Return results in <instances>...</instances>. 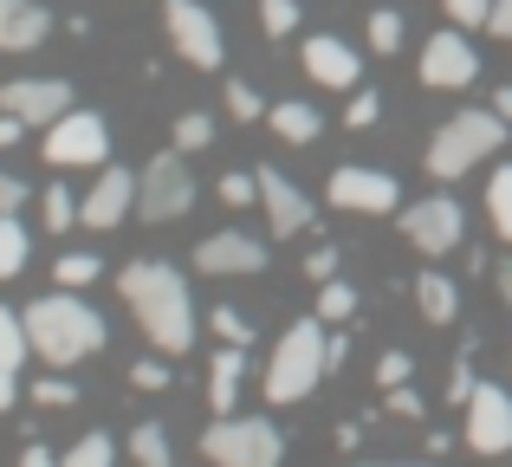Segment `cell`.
I'll return each mask as SVG.
<instances>
[{
    "instance_id": "obj_1",
    "label": "cell",
    "mask_w": 512,
    "mask_h": 467,
    "mask_svg": "<svg viewBox=\"0 0 512 467\" xmlns=\"http://www.w3.org/2000/svg\"><path fill=\"white\" fill-rule=\"evenodd\" d=\"M117 292H124V305L137 312L143 338H150L156 351L182 357L188 344H195V299H188V279L175 273V266L130 260L124 273H117Z\"/></svg>"
},
{
    "instance_id": "obj_2",
    "label": "cell",
    "mask_w": 512,
    "mask_h": 467,
    "mask_svg": "<svg viewBox=\"0 0 512 467\" xmlns=\"http://www.w3.org/2000/svg\"><path fill=\"white\" fill-rule=\"evenodd\" d=\"M26 325V344H33V357H46V364H78V357L104 351V318L91 312L85 299H78L72 286H52L46 299H33L20 312Z\"/></svg>"
},
{
    "instance_id": "obj_3",
    "label": "cell",
    "mask_w": 512,
    "mask_h": 467,
    "mask_svg": "<svg viewBox=\"0 0 512 467\" xmlns=\"http://www.w3.org/2000/svg\"><path fill=\"white\" fill-rule=\"evenodd\" d=\"M325 344H331L325 318H299V325L279 331L273 357H266V403H299V396H312L318 377L331 370Z\"/></svg>"
},
{
    "instance_id": "obj_4",
    "label": "cell",
    "mask_w": 512,
    "mask_h": 467,
    "mask_svg": "<svg viewBox=\"0 0 512 467\" xmlns=\"http://www.w3.org/2000/svg\"><path fill=\"white\" fill-rule=\"evenodd\" d=\"M506 143V117L500 111H454L448 124L428 137V176H441V182H454V176H467L474 163H487L493 150Z\"/></svg>"
},
{
    "instance_id": "obj_5",
    "label": "cell",
    "mask_w": 512,
    "mask_h": 467,
    "mask_svg": "<svg viewBox=\"0 0 512 467\" xmlns=\"http://www.w3.org/2000/svg\"><path fill=\"white\" fill-rule=\"evenodd\" d=\"M201 455L214 467H279L286 461V435L260 416H221L201 435Z\"/></svg>"
},
{
    "instance_id": "obj_6",
    "label": "cell",
    "mask_w": 512,
    "mask_h": 467,
    "mask_svg": "<svg viewBox=\"0 0 512 467\" xmlns=\"http://www.w3.org/2000/svg\"><path fill=\"white\" fill-rule=\"evenodd\" d=\"M163 33H169V46L182 52L195 72H214V65L227 59V33H221V20H214L201 0H163Z\"/></svg>"
},
{
    "instance_id": "obj_7",
    "label": "cell",
    "mask_w": 512,
    "mask_h": 467,
    "mask_svg": "<svg viewBox=\"0 0 512 467\" xmlns=\"http://www.w3.org/2000/svg\"><path fill=\"white\" fill-rule=\"evenodd\" d=\"M195 208V176H188L182 150L150 156V169L137 176V215L143 221H182Z\"/></svg>"
},
{
    "instance_id": "obj_8",
    "label": "cell",
    "mask_w": 512,
    "mask_h": 467,
    "mask_svg": "<svg viewBox=\"0 0 512 467\" xmlns=\"http://www.w3.org/2000/svg\"><path fill=\"white\" fill-rule=\"evenodd\" d=\"M111 156V137H104V117L91 111H65L59 124H46V163L52 169H91Z\"/></svg>"
},
{
    "instance_id": "obj_9",
    "label": "cell",
    "mask_w": 512,
    "mask_h": 467,
    "mask_svg": "<svg viewBox=\"0 0 512 467\" xmlns=\"http://www.w3.org/2000/svg\"><path fill=\"white\" fill-rule=\"evenodd\" d=\"M396 215H402V234H409L415 253H454L467 234V215L454 195H422L415 208H396Z\"/></svg>"
},
{
    "instance_id": "obj_10",
    "label": "cell",
    "mask_w": 512,
    "mask_h": 467,
    "mask_svg": "<svg viewBox=\"0 0 512 467\" xmlns=\"http://www.w3.org/2000/svg\"><path fill=\"white\" fill-rule=\"evenodd\" d=\"M461 435H467L474 455H512V396L500 390V383H474Z\"/></svg>"
},
{
    "instance_id": "obj_11",
    "label": "cell",
    "mask_w": 512,
    "mask_h": 467,
    "mask_svg": "<svg viewBox=\"0 0 512 467\" xmlns=\"http://www.w3.org/2000/svg\"><path fill=\"white\" fill-rule=\"evenodd\" d=\"M331 208H350V215H396L402 208V189H396V176H383V169H357V163H344L338 176H331Z\"/></svg>"
},
{
    "instance_id": "obj_12",
    "label": "cell",
    "mask_w": 512,
    "mask_h": 467,
    "mask_svg": "<svg viewBox=\"0 0 512 467\" xmlns=\"http://www.w3.org/2000/svg\"><path fill=\"white\" fill-rule=\"evenodd\" d=\"M474 72H480V52L467 33L422 39V85L428 91H461V85H474Z\"/></svg>"
},
{
    "instance_id": "obj_13",
    "label": "cell",
    "mask_w": 512,
    "mask_h": 467,
    "mask_svg": "<svg viewBox=\"0 0 512 467\" xmlns=\"http://www.w3.org/2000/svg\"><path fill=\"white\" fill-rule=\"evenodd\" d=\"M0 111H13L20 124H59L72 111V85L65 78H7L0 85Z\"/></svg>"
},
{
    "instance_id": "obj_14",
    "label": "cell",
    "mask_w": 512,
    "mask_h": 467,
    "mask_svg": "<svg viewBox=\"0 0 512 467\" xmlns=\"http://www.w3.org/2000/svg\"><path fill=\"white\" fill-rule=\"evenodd\" d=\"M260 208H266V234H279V240H292V234H305L312 228V195L299 189V182H286L279 169H260Z\"/></svg>"
},
{
    "instance_id": "obj_15",
    "label": "cell",
    "mask_w": 512,
    "mask_h": 467,
    "mask_svg": "<svg viewBox=\"0 0 512 467\" xmlns=\"http://www.w3.org/2000/svg\"><path fill=\"white\" fill-rule=\"evenodd\" d=\"M195 266L201 273H214V279H234V273H260L266 266V247L253 234H240V228H221V234H208L195 247Z\"/></svg>"
},
{
    "instance_id": "obj_16",
    "label": "cell",
    "mask_w": 512,
    "mask_h": 467,
    "mask_svg": "<svg viewBox=\"0 0 512 467\" xmlns=\"http://www.w3.org/2000/svg\"><path fill=\"white\" fill-rule=\"evenodd\" d=\"M124 215H137V176H130V169H104L98 189L78 202V221H85V228H117Z\"/></svg>"
},
{
    "instance_id": "obj_17",
    "label": "cell",
    "mask_w": 512,
    "mask_h": 467,
    "mask_svg": "<svg viewBox=\"0 0 512 467\" xmlns=\"http://www.w3.org/2000/svg\"><path fill=\"white\" fill-rule=\"evenodd\" d=\"M305 72H312L318 85H331V91H350L357 72H363V59L344 46L338 33H312V39H305Z\"/></svg>"
},
{
    "instance_id": "obj_18",
    "label": "cell",
    "mask_w": 512,
    "mask_h": 467,
    "mask_svg": "<svg viewBox=\"0 0 512 467\" xmlns=\"http://www.w3.org/2000/svg\"><path fill=\"white\" fill-rule=\"evenodd\" d=\"M240 377H247V344H221L214 364H208V403H214V416H234Z\"/></svg>"
},
{
    "instance_id": "obj_19",
    "label": "cell",
    "mask_w": 512,
    "mask_h": 467,
    "mask_svg": "<svg viewBox=\"0 0 512 467\" xmlns=\"http://www.w3.org/2000/svg\"><path fill=\"white\" fill-rule=\"evenodd\" d=\"M26 325L13 312H0V416L13 409V396H20V364H26Z\"/></svg>"
},
{
    "instance_id": "obj_20",
    "label": "cell",
    "mask_w": 512,
    "mask_h": 467,
    "mask_svg": "<svg viewBox=\"0 0 512 467\" xmlns=\"http://www.w3.org/2000/svg\"><path fill=\"white\" fill-rule=\"evenodd\" d=\"M46 33H52V13L39 7V0H20V7L0 20V52H33Z\"/></svg>"
},
{
    "instance_id": "obj_21",
    "label": "cell",
    "mask_w": 512,
    "mask_h": 467,
    "mask_svg": "<svg viewBox=\"0 0 512 467\" xmlns=\"http://www.w3.org/2000/svg\"><path fill=\"white\" fill-rule=\"evenodd\" d=\"M266 117H273V130H279V137H286V143H318V137H325V117H318V104L279 98V104H273V111H266Z\"/></svg>"
},
{
    "instance_id": "obj_22",
    "label": "cell",
    "mask_w": 512,
    "mask_h": 467,
    "mask_svg": "<svg viewBox=\"0 0 512 467\" xmlns=\"http://www.w3.org/2000/svg\"><path fill=\"white\" fill-rule=\"evenodd\" d=\"M415 305H422L428 325H454V312H461V292H454V279L422 273V279H415Z\"/></svg>"
},
{
    "instance_id": "obj_23",
    "label": "cell",
    "mask_w": 512,
    "mask_h": 467,
    "mask_svg": "<svg viewBox=\"0 0 512 467\" xmlns=\"http://www.w3.org/2000/svg\"><path fill=\"white\" fill-rule=\"evenodd\" d=\"M130 461H137V467H175L169 435L156 429V422H137V429H130Z\"/></svg>"
},
{
    "instance_id": "obj_24",
    "label": "cell",
    "mask_w": 512,
    "mask_h": 467,
    "mask_svg": "<svg viewBox=\"0 0 512 467\" xmlns=\"http://www.w3.org/2000/svg\"><path fill=\"white\" fill-rule=\"evenodd\" d=\"M59 467H117V442H111V435H78V442L72 448H65V461Z\"/></svg>"
},
{
    "instance_id": "obj_25",
    "label": "cell",
    "mask_w": 512,
    "mask_h": 467,
    "mask_svg": "<svg viewBox=\"0 0 512 467\" xmlns=\"http://www.w3.org/2000/svg\"><path fill=\"white\" fill-rule=\"evenodd\" d=\"M26 253H33V240H26V228L13 215H0V279H13L26 266Z\"/></svg>"
},
{
    "instance_id": "obj_26",
    "label": "cell",
    "mask_w": 512,
    "mask_h": 467,
    "mask_svg": "<svg viewBox=\"0 0 512 467\" xmlns=\"http://www.w3.org/2000/svg\"><path fill=\"white\" fill-rule=\"evenodd\" d=\"M487 215H493V228H500V240H512V163L493 169V182H487Z\"/></svg>"
},
{
    "instance_id": "obj_27",
    "label": "cell",
    "mask_w": 512,
    "mask_h": 467,
    "mask_svg": "<svg viewBox=\"0 0 512 467\" xmlns=\"http://www.w3.org/2000/svg\"><path fill=\"white\" fill-rule=\"evenodd\" d=\"M208 143H214V117H201V111H182V117H175V150H182V156L208 150Z\"/></svg>"
},
{
    "instance_id": "obj_28",
    "label": "cell",
    "mask_w": 512,
    "mask_h": 467,
    "mask_svg": "<svg viewBox=\"0 0 512 467\" xmlns=\"http://www.w3.org/2000/svg\"><path fill=\"white\" fill-rule=\"evenodd\" d=\"M467 396H474V338H461V351H454V370H448V403L467 409Z\"/></svg>"
},
{
    "instance_id": "obj_29",
    "label": "cell",
    "mask_w": 512,
    "mask_h": 467,
    "mask_svg": "<svg viewBox=\"0 0 512 467\" xmlns=\"http://www.w3.org/2000/svg\"><path fill=\"white\" fill-rule=\"evenodd\" d=\"M350 312H357V292H350L344 279H325V286H318V318H325V325H344Z\"/></svg>"
},
{
    "instance_id": "obj_30",
    "label": "cell",
    "mask_w": 512,
    "mask_h": 467,
    "mask_svg": "<svg viewBox=\"0 0 512 467\" xmlns=\"http://www.w3.org/2000/svg\"><path fill=\"white\" fill-rule=\"evenodd\" d=\"M104 266H98V253H65V260H52V279H59V286H91V279H98Z\"/></svg>"
},
{
    "instance_id": "obj_31",
    "label": "cell",
    "mask_w": 512,
    "mask_h": 467,
    "mask_svg": "<svg viewBox=\"0 0 512 467\" xmlns=\"http://www.w3.org/2000/svg\"><path fill=\"white\" fill-rule=\"evenodd\" d=\"M39 208H46V228H52V234H65V228L78 221V202H72V189H65V182H52V189L39 195Z\"/></svg>"
},
{
    "instance_id": "obj_32",
    "label": "cell",
    "mask_w": 512,
    "mask_h": 467,
    "mask_svg": "<svg viewBox=\"0 0 512 467\" xmlns=\"http://www.w3.org/2000/svg\"><path fill=\"white\" fill-rule=\"evenodd\" d=\"M260 26H266V39L299 33V0H260Z\"/></svg>"
},
{
    "instance_id": "obj_33",
    "label": "cell",
    "mask_w": 512,
    "mask_h": 467,
    "mask_svg": "<svg viewBox=\"0 0 512 467\" xmlns=\"http://www.w3.org/2000/svg\"><path fill=\"white\" fill-rule=\"evenodd\" d=\"M214 338L221 344H253V325L240 305H214Z\"/></svg>"
},
{
    "instance_id": "obj_34",
    "label": "cell",
    "mask_w": 512,
    "mask_h": 467,
    "mask_svg": "<svg viewBox=\"0 0 512 467\" xmlns=\"http://www.w3.org/2000/svg\"><path fill=\"white\" fill-rule=\"evenodd\" d=\"M370 52H402V13H370Z\"/></svg>"
},
{
    "instance_id": "obj_35",
    "label": "cell",
    "mask_w": 512,
    "mask_h": 467,
    "mask_svg": "<svg viewBox=\"0 0 512 467\" xmlns=\"http://www.w3.org/2000/svg\"><path fill=\"white\" fill-rule=\"evenodd\" d=\"M227 111H234L240 124H260L266 104H260V91H253V85H240V78H234V85H227Z\"/></svg>"
},
{
    "instance_id": "obj_36",
    "label": "cell",
    "mask_w": 512,
    "mask_h": 467,
    "mask_svg": "<svg viewBox=\"0 0 512 467\" xmlns=\"http://www.w3.org/2000/svg\"><path fill=\"white\" fill-rule=\"evenodd\" d=\"M409 370H415L409 351H383V357H376V390H396V383H409Z\"/></svg>"
},
{
    "instance_id": "obj_37",
    "label": "cell",
    "mask_w": 512,
    "mask_h": 467,
    "mask_svg": "<svg viewBox=\"0 0 512 467\" xmlns=\"http://www.w3.org/2000/svg\"><path fill=\"white\" fill-rule=\"evenodd\" d=\"M33 403H39V409H72L78 390H72L65 377H39V383H33Z\"/></svg>"
},
{
    "instance_id": "obj_38",
    "label": "cell",
    "mask_w": 512,
    "mask_h": 467,
    "mask_svg": "<svg viewBox=\"0 0 512 467\" xmlns=\"http://www.w3.org/2000/svg\"><path fill=\"white\" fill-rule=\"evenodd\" d=\"M214 195H221L227 208H247V202H260V176H221Z\"/></svg>"
},
{
    "instance_id": "obj_39",
    "label": "cell",
    "mask_w": 512,
    "mask_h": 467,
    "mask_svg": "<svg viewBox=\"0 0 512 467\" xmlns=\"http://www.w3.org/2000/svg\"><path fill=\"white\" fill-rule=\"evenodd\" d=\"M441 7H448L454 26H487L493 20V0H441Z\"/></svg>"
},
{
    "instance_id": "obj_40",
    "label": "cell",
    "mask_w": 512,
    "mask_h": 467,
    "mask_svg": "<svg viewBox=\"0 0 512 467\" xmlns=\"http://www.w3.org/2000/svg\"><path fill=\"white\" fill-rule=\"evenodd\" d=\"M376 117H383V98H376V91H357V98H350V111H344V124L350 130H370Z\"/></svg>"
},
{
    "instance_id": "obj_41",
    "label": "cell",
    "mask_w": 512,
    "mask_h": 467,
    "mask_svg": "<svg viewBox=\"0 0 512 467\" xmlns=\"http://www.w3.org/2000/svg\"><path fill=\"white\" fill-rule=\"evenodd\" d=\"M130 383H137V390H169L175 370H169V364H156V357H143V364H130Z\"/></svg>"
},
{
    "instance_id": "obj_42",
    "label": "cell",
    "mask_w": 512,
    "mask_h": 467,
    "mask_svg": "<svg viewBox=\"0 0 512 467\" xmlns=\"http://www.w3.org/2000/svg\"><path fill=\"white\" fill-rule=\"evenodd\" d=\"M305 279H312V286L338 279V247H312V253H305Z\"/></svg>"
},
{
    "instance_id": "obj_43",
    "label": "cell",
    "mask_w": 512,
    "mask_h": 467,
    "mask_svg": "<svg viewBox=\"0 0 512 467\" xmlns=\"http://www.w3.org/2000/svg\"><path fill=\"white\" fill-rule=\"evenodd\" d=\"M383 409L389 416H422V390H415V383H396V390H383Z\"/></svg>"
},
{
    "instance_id": "obj_44",
    "label": "cell",
    "mask_w": 512,
    "mask_h": 467,
    "mask_svg": "<svg viewBox=\"0 0 512 467\" xmlns=\"http://www.w3.org/2000/svg\"><path fill=\"white\" fill-rule=\"evenodd\" d=\"M26 202H33V195H26V182H20V176H7V169H0V215H20Z\"/></svg>"
},
{
    "instance_id": "obj_45",
    "label": "cell",
    "mask_w": 512,
    "mask_h": 467,
    "mask_svg": "<svg viewBox=\"0 0 512 467\" xmlns=\"http://www.w3.org/2000/svg\"><path fill=\"white\" fill-rule=\"evenodd\" d=\"M493 33H500V39H512V0H493Z\"/></svg>"
},
{
    "instance_id": "obj_46",
    "label": "cell",
    "mask_w": 512,
    "mask_h": 467,
    "mask_svg": "<svg viewBox=\"0 0 512 467\" xmlns=\"http://www.w3.org/2000/svg\"><path fill=\"white\" fill-rule=\"evenodd\" d=\"M20 117H13V111H0V150H13V143H20Z\"/></svg>"
},
{
    "instance_id": "obj_47",
    "label": "cell",
    "mask_w": 512,
    "mask_h": 467,
    "mask_svg": "<svg viewBox=\"0 0 512 467\" xmlns=\"http://www.w3.org/2000/svg\"><path fill=\"white\" fill-rule=\"evenodd\" d=\"M325 357H331V370H338V364H344V357H350V338H344V331H331V344H325Z\"/></svg>"
},
{
    "instance_id": "obj_48",
    "label": "cell",
    "mask_w": 512,
    "mask_h": 467,
    "mask_svg": "<svg viewBox=\"0 0 512 467\" xmlns=\"http://www.w3.org/2000/svg\"><path fill=\"white\" fill-rule=\"evenodd\" d=\"M20 467H59V461H52V455H46V448H39V442H26V455H20Z\"/></svg>"
},
{
    "instance_id": "obj_49",
    "label": "cell",
    "mask_w": 512,
    "mask_h": 467,
    "mask_svg": "<svg viewBox=\"0 0 512 467\" xmlns=\"http://www.w3.org/2000/svg\"><path fill=\"white\" fill-rule=\"evenodd\" d=\"M357 442H363V422H344V429H338V448L350 455V448H357Z\"/></svg>"
},
{
    "instance_id": "obj_50",
    "label": "cell",
    "mask_w": 512,
    "mask_h": 467,
    "mask_svg": "<svg viewBox=\"0 0 512 467\" xmlns=\"http://www.w3.org/2000/svg\"><path fill=\"white\" fill-rule=\"evenodd\" d=\"M493 111H500L506 124H512V85H500V91H493Z\"/></svg>"
},
{
    "instance_id": "obj_51",
    "label": "cell",
    "mask_w": 512,
    "mask_h": 467,
    "mask_svg": "<svg viewBox=\"0 0 512 467\" xmlns=\"http://www.w3.org/2000/svg\"><path fill=\"white\" fill-rule=\"evenodd\" d=\"M500 292H506V305H512V260H500Z\"/></svg>"
},
{
    "instance_id": "obj_52",
    "label": "cell",
    "mask_w": 512,
    "mask_h": 467,
    "mask_svg": "<svg viewBox=\"0 0 512 467\" xmlns=\"http://www.w3.org/2000/svg\"><path fill=\"white\" fill-rule=\"evenodd\" d=\"M350 467H422V461H350Z\"/></svg>"
}]
</instances>
